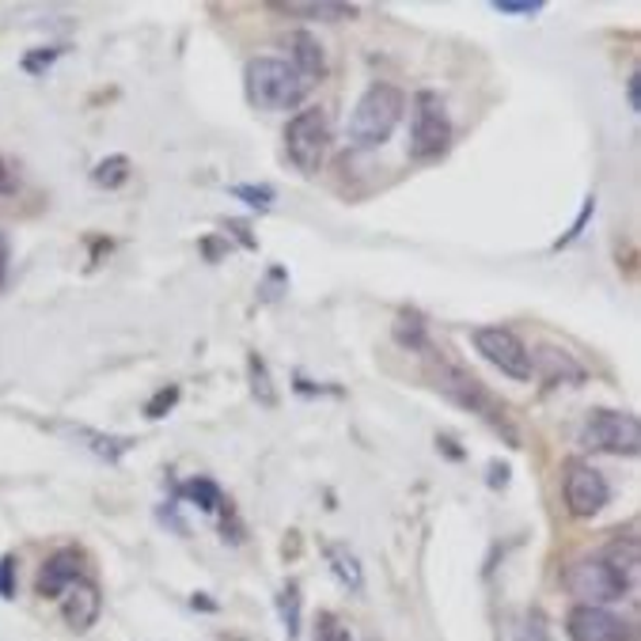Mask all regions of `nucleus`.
Segmentation results:
<instances>
[{"mask_svg": "<svg viewBox=\"0 0 641 641\" xmlns=\"http://www.w3.org/2000/svg\"><path fill=\"white\" fill-rule=\"evenodd\" d=\"M99 611H103V596H99V588L92 585V581L80 577L72 588H65L61 619L69 622V630H77V634L92 630L99 622Z\"/></svg>", "mask_w": 641, "mask_h": 641, "instance_id": "obj_12", "label": "nucleus"}, {"mask_svg": "<svg viewBox=\"0 0 641 641\" xmlns=\"http://www.w3.org/2000/svg\"><path fill=\"white\" fill-rule=\"evenodd\" d=\"M627 95H630V111L638 114L641 111V77H638V72L627 80Z\"/></svg>", "mask_w": 641, "mask_h": 641, "instance_id": "obj_32", "label": "nucleus"}, {"mask_svg": "<svg viewBox=\"0 0 641 641\" xmlns=\"http://www.w3.org/2000/svg\"><path fill=\"white\" fill-rule=\"evenodd\" d=\"M433 380H437V391L448 394L456 407H467L471 414L490 417L497 430L505 425V417H501V410H497V402H493V394L487 391V384L474 380V376L463 373L459 365H440V373L433 376Z\"/></svg>", "mask_w": 641, "mask_h": 641, "instance_id": "obj_8", "label": "nucleus"}, {"mask_svg": "<svg viewBox=\"0 0 641 641\" xmlns=\"http://www.w3.org/2000/svg\"><path fill=\"white\" fill-rule=\"evenodd\" d=\"M592 213H596V197H585V205H581V217L573 220V228L562 236V240L554 243V251H562V247H570V243H577L581 236H585V228H588V220H592Z\"/></svg>", "mask_w": 641, "mask_h": 641, "instance_id": "obj_26", "label": "nucleus"}, {"mask_svg": "<svg viewBox=\"0 0 641 641\" xmlns=\"http://www.w3.org/2000/svg\"><path fill=\"white\" fill-rule=\"evenodd\" d=\"M285 49H289V57H293V69L300 72L304 80H319L327 72V61H323V46L316 43V38L308 35V31H293L289 38H285Z\"/></svg>", "mask_w": 641, "mask_h": 641, "instance_id": "obj_14", "label": "nucleus"}, {"mask_svg": "<svg viewBox=\"0 0 641 641\" xmlns=\"http://www.w3.org/2000/svg\"><path fill=\"white\" fill-rule=\"evenodd\" d=\"M57 54H61V49H46V54H31L27 61H23V69H27V72H43V69H49V65L57 61Z\"/></svg>", "mask_w": 641, "mask_h": 641, "instance_id": "obj_29", "label": "nucleus"}, {"mask_svg": "<svg viewBox=\"0 0 641 641\" xmlns=\"http://www.w3.org/2000/svg\"><path fill=\"white\" fill-rule=\"evenodd\" d=\"M247 380H251V394L262 402V407L266 410L277 407V388H274V380H270V365L259 357V353L247 357Z\"/></svg>", "mask_w": 641, "mask_h": 641, "instance_id": "obj_20", "label": "nucleus"}, {"mask_svg": "<svg viewBox=\"0 0 641 641\" xmlns=\"http://www.w3.org/2000/svg\"><path fill=\"white\" fill-rule=\"evenodd\" d=\"M531 373H539L547 384H585V365L573 360V353L558 350V345H539L531 357Z\"/></svg>", "mask_w": 641, "mask_h": 641, "instance_id": "obj_13", "label": "nucleus"}, {"mask_svg": "<svg viewBox=\"0 0 641 641\" xmlns=\"http://www.w3.org/2000/svg\"><path fill=\"white\" fill-rule=\"evenodd\" d=\"M285 152H289L293 168L300 175H316L323 168L327 152H331V122L319 106L293 114L289 126H285Z\"/></svg>", "mask_w": 641, "mask_h": 641, "instance_id": "obj_3", "label": "nucleus"}, {"mask_svg": "<svg viewBox=\"0 0 641 641\" xmlns=\"http://www.w3.org/2000/svg\"><path fill=\"white\" fill-rule=\"evenodd\" d=\"M471 339H474V350L493 368H501V376H508V380H531V353L516 331H508V327H474Z\"/></svg>", "mask_w": 641, "mask_h": 641, "instance_id": "obj_7", "label": "nucleus"}, {"mask_svg": "<svg viewBox=\"0 0 641 641\" xmlns=\"http://www.w3.org/2000/svg\"><path fill=\"white\" fill-rule=\"evenodd\" d=\"M8 282V236L0 232V289H4Z\"/></svg>", "mask_w": 641, "mask_h": 641, "instance_id": "obj_34", "label": "nucleus"}, {"mask_svg": "<svg viewBox=\"0 0 641 641\" xmlns=\"http://www.w3.org/2000/svg\"><path fill=\"white\" fill-rule=\"evenodd\" d=\"M437 444H440V448H444V451H448V456H451V459H463V451H459V448H456V440H451V437H437Z\"/></svg>", "mask_w": 641, "mask_h": 641, "instance_id": "obj_36", "label": "nucleus"}, {"mask_svg": "<svg viewBox=\"0 0 641 641\" xmlns=\"http://www.w3.org/2000/svg\"><path fill=\"white\" fill-rule=\"evenodd\" d=\"M277 611H282L285 634H289V641H296L300 638V585L296 581L282 585V592H277Z\"/></svg>", "mask_w": 641, "mask_h": 641, "instance_id": "obj_22", "label": "nucleus"}, {"mask_svg": "<svg viewBox=\"0 0 641 641\" xmlns=\"http://www.w3.org/2000/svg\"><path fill=\"white\" fill-rule=\"evenodd\" d=\"M12 570H15V558H0V596H12L15 585H12Z\"/></svg>", "mask_w": 641, "mask_h": 641, "instance_id": "obj_30", "label": "nucleus"}, {"mask_svg": "<svg viewBox=\"0 0 641 641\" xmlns=\"http://www.w3.org/2000/svg\"><path fill=\"white\" fill-rule=\"evenodd\" d=\"M274 12L282 15H300V20H353L357 15V8L353 4H331V0H319V4H304V0H277V4H270Z\"/></svg>", "mask_w": 641, "mask_h": 641, "instance_id": "obj_16", "label": "nucleus"}, {"mask_svg": "<svg viewBox=\"0 0 641 641\" xmlns=\"http://www.w3.org/2000/svg\"><path fill=\"white\" fill-rule=\"evenodd\" d=\"M129 175H134V163H129L126 156H106V160L95 163L92 183L99 191H118V186L129 183Z\"/></svg>", "mask_w": 641, "mask_h": 641, "instance_id": "obj_19", "label": "nucleus"}, {"mask_svg": "<svg viewBox=\"0 0 641 641\" xmlns=\"http://www.w3.org/2000/svg\"><path fill=\"white\" fill-rule=\"evenodd\" d=\"M394 342L407 345V350H414V353L430 350V334H425V323L417 311H402V316L394 319Z\"/></svg>", "mask_w": 641, "mask_h": 641, "instance_id": "obj_21", "label": "nucleus"}, {"mask_svg": "<svg viewBox=\"0 0 641 641\" xmlns=\"http://www.w3.org/2000/svg\"><path fill=\"white\" fill-rule=\"evenodd\" d=\"M451 145V118L444 111L437 92H417L414 99V126H410V160L430 163L440 160Z\"/></svg>", "mask_w": 641, "mask_h": 641, "instance_id": "obj_4", "label": "nucleus"}, {"mask_svg": "<svg viewBox=\"0 0 641 641\" xmlns=\"http://www.w3.org/2000/svg\"><path fill=\"white\" fill-rule=\"evenodd\" d=\"M604 562L611 565L615 573H619L622 581H627V588L638 585V565H641V554H638V539H615L611 547L604 550Z\"/></svg>", "mask_w": 641, "mask_h": 641, "instance_id": "obj_17", "label": "nucleus"}, {"mask_svg": "<svg viewBox=\"0 0 641 641\" xmlns=\"http://www.w3.org/2000/svg\"><path fill=\"white\" fill-rule=\"evenodd\" d=\"M175 402H179V388L175 384H168V388H160L152 399L145 402V417H152V422L156 417H168L171 410H175Z\"/></svg>", "mask_w": 641, "mask_h": 641, "instance_id": "obj_24", "label": "nucleus"}, {"mask_svg": "<svg viewBox=\"0 0 641 641\" xmlns=\"http://www.w3.org/2000/svg\"><path fill=\"white\" fill-rule=\"evenodd\" d=\"M308 92L311 84L282 57H251L247 61V99L259 111H293Z\"/></svg>", "mask_w": 641, "mask_h": 641, "instance_id": "obj_1", "label": "nucleus"}, {"mask_svg": "<svg viewBox=\"0 0 641 641\" xmlns=\"http://www.w3.org/2000/svg\"><path fill=\"white\" fill-rule=\"evenodd\" d=\"M581 444L607 456H638L641 425L634 414H622V410H596L581 430Z\"/></svg>", "mask_w": 641, "mask_h": 641, "instance_id": "obj_6", "label": "nucleus"}, {"mask_svg": "<svg viewBox=\"0 0 641 641\" xmlns=\"http://www.w3.org/2000/svg\"><path fill=\"white\" fill-rule=\"evenodd\" d=\"M225 228H232V232H236V240H240V243L247 247V251H254V247H259V243H254V236L247 232V225H240V220H228Z\"/></svg>", "mask_w": 641, "mask_h": 641, "instance_id": "obj_31", "label": "nucleus"}, {"mask_svg": "<svg viewBox=\"0 0 641 641\" xmlns=\"http://www.w3.org/2000/svg\"><path fill=\"white\" fill-rule=\"evenodd\" d=\"M80 577H84V554H80V550H72V547H65V550H57V554L46 558V565L38 570L35 592L43 599L65 596V588H72Z\"/></svg>", "mask_w": 641, "mask_h": 641, "instance_id": "obj_11", "label": "nucleus"}, {"mask_svg": "<svg viewBox=\"0 0 641 641\" xmlns=\"http://www.w3.org/2000/svg\"><path fill=\"white\" fill-rule=\"evenodd\" d=\"M327 562H331V573L342 581L350 592H365V570H360V558L353 554L345 542H327L323 547Z\"/></svg>", "mask_w": 641, "mask_h": 641, "instance_id": "obj_15", "label": "nucleus"}, {"mask_svg": "<svg viewBox=\"0 0 641 641\" xmlns=\"http://www.w3.org/2000/svg\"><path fill=\"white\" fill-rule=\"evenodd\" d=\"M407 111V95L394 84H373L350 114V141L357 148H380L394 134Z\"/></svg>", "mask_w": 641, "mask_h": 641, "instance_id": "obj_2", "label": "nucleus"}, {"mask_svg": "<svg viewBox=\"0 0 641 641\" xmlns=\"http://www.w3.org/2000/svg\"><path fill=\"white\" fill-rule=\"evenodd\" d=\"M77 437L88 440V448H92L95 456H103L106 463H118V459L134 448V440L129 437H103V433H95V430H77Z\"/></svg>", "mask_w": 641, "mask_h": 641, "instance_id": "obj_23", "label": "nucleus"}, {"mask_svg": "<svg viewBox=\"0 0 641 641\" xmlns=\"http://www.w3.org/2000/svg\"><path fill=\"white\" fill-rule=\"evenodd\" d=\"M607 497H611V487H607V479L592 463L573 459V463L565 467V508H570L577 520H592V516L607 505Z\"/></svg>", "mask_w": 641, "mask_h": 641, "instance_id": "obj_9", "label": "nucleus"}, {"mask_svg": "<svg viewBox=\"0 0 641 641\" xmlns=\"http://www.w3.org/2000/svg\"><path fill=\"white\" fill-rule=\"evenodd\" d=\"M565 588H570V596H577L585 607L619 604L630 592L627 581H622L604 558H577V562L565 570Z\"/></svg>", "mask_w": 641, "mask_h": 641, "instance_id": "obj_5", "label": "nucleus"}, {"mask_svg": "<svg viewBox=\"0 0 641 641\" xmlns=\"http://www.w3.org/2000/svg\"><path fill=\"white\" fill-rule=\"evenodd\" d=\"M508 482V467L505 463H490V487H505Z\"/></svg>", "mask_w": 641, "mask_h": 641, "instance_id": "obj_33", "label": "nucleus"}, {"mask_svg": "<svg viewBox=\"0 0 641 641\" xmlns=\"http://www.w3.org/2000/svg\"><path fill=\"white\" fill-rule=\"evenodd\" d=\"M232 197H240V202H247L251 209H259V213H266V209H274V191L270 186H232Z\"/></svg>", "mask_w": 641, "mask_h": 641, "instance_id": "obj_25", "label": "nucleus"}, {"mask_svg": "<svg viewBox=\"0 0 641 641\" xmlns=\"http://www.w3.org/2000/svg\"><path fill=\"white\" fill-rule=\"evenodd\" d=\"M493 12H501V15H539L542 0H493Z\"/></svg>", "mask_w": 641, "mask_h": 641, "instance_id": "obj_27", "label": "nucleus"}, {"mask_svg": "<svg viewBox=\"0 0 641 641\" xmlns=\"http://www.w3.org/2000/svg\"><path fill=\"white\" fill-rule=\"evenodd\" d=\"M186 501H194L197 508H202V513H209V516H225V513H232V505H228L225 501V493H220V487L213 479H191L186 482L183 490Z\"/></svg>", "mask_w": 641, "mask_h": 641, "instance_id": "obj_18", "label": "nucleus"}, {"mask_svg": "<svg viewBox=\"0 0 641 641\" xmlns=\"http://www.w3.org/2000/svg\"><path fill=\"white\" fill-rule=\"evenodd\" d=\"M316 641H350V634L342 630V622L334 619L331 611L319 615V627H316Z\"/></svg>", "mask_w": 641, "mask_h": 641, "instance_id": "obj_28", "label": "nucleus"}, {"mask_svg": "<svg viewBox=\"0 0 641 641\" xmlns=\"http://www.w3.org/2000/svg\"><path fill=\"white\" fill-rule=\"evenodd\" d=\"M15 183H12V171L4 168V160H0V194H12Z\"/></svg>", "mask_w": 641, "mask_h": 641, "instance_id": "obj_35", "label": "nucleus"}, {"mask_svg": "<svg viewBox=\"0 0 641 641\" xmlns=\"http://www.w3.org/2000/svg\"><path fill=\"white\" fill-rule=\"evenodd\" d=\"M573 641H634V627L619 615H611L607 607H585L577 604L565 619Z\"/></svg>", "mask_w": 641, "mask_h": 641, "instance_id": "obj_10", "label": "nucleus"}]
</instances>
